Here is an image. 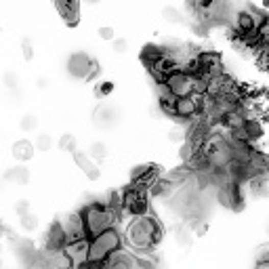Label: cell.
<instances>
[{
    "instance_id": "cell-3",
    "label": "cell",
    "mask_w": 269,
    "mask_h": 269,
    "mask_svg": "<svg viewBox=\"0 0 269 269\" xmlns=\"http://www.w3.org/2000/svg\"><path fill=\"white\" fill-rule=\"evenodd\" d=\"M116 250H120V234L114 227H110L88 240V261L103 263Z\"/></svg>"
},
{
    "instance_id": "cell-34",
    "label": "cell",
    "mask_w": 269,
    "mask_h": 269,
    "mask_svg": "<svg viewBox=\"0 0 269 269\" xmlns=\"http://www.w3.org/2000/svg\"><path fill=\"white\" fill-rule=\"evenodd\" d=\"M99 36L103 40H114V28H110V26H103L101 30H99Z\"/></svg>"
},
{
    "instance_id": "cell-23",
    "label": "cell",
    "mask_w": 269,
    "mask_h": 269,
    "mask_svg": "<svg viewBox=\"0 0 269 269\" xmlns=\"http://www.w3.org/2000/svg\"><path fill=\"white\" fill-rule=\"evenodd\" d=\"M195 152H198V148H195L189 139H185V141H183V145H181V150H179V156H181V160H183V162L187 164L189 160H191V156H193Z\"/></svg>"
},
{
    "instance_id": "cell-37",
    "label": "cell",
    "mask_w": 269,
    "mask_h": 269,
    "mask_svg": "<svg viewBox=\"0 0 269 269\" xmlns=\"http://www.w3.org/2000/svg\"><path fill=\"white\" fill-rule=\"evenodd\" d=\"M127 48H129V42L124 40V38L114 40V51H116V53H127Z\"/></svg>"
},
{
    "instance_id": "cell-33",
    "label": "cell",
    "mask_w": 269,
    "mask_h": 269,
    "mask_svg": "<svg viewBox=\"0 0 269 269\" xmlns=\"http://www.w3.org/2000/svg\"><path fill=\"white\" fill-rule=\"evenodd\" d=\"M257 261H269V244L257 248Z\"/></svg>"
},
{
    "instance_id": "cell-28",
    "label": "cell",
    "mask_w": 269,
    "mask_h": 269,
    "mask_svg": "<svg viewBox=\"0 0 269 269\" xmlns=\"http://www.w3.org/2000/svg\"><path fill=\"white\" fill-rule=\"evenodd\" d=\"M59 148L65 152H76V139H74V135H63L61 139H59Z\"/></svg>"
},
{
    "instance_id": "cell-41",
    "label": "cell",
    "mask_w": 269,
    "mask_h": 269,
    "mask_svg": "<svg viewBox=\"0 0 269 269\" xmlns=\"http://www.w3.org/2000/svg\"><path fill=\"white\" fill-rule=\"evenodd\" d=\"M38 86H40V88H46V78H40V80H38Z\"/></svg>"
},
{
    "instance_id": "cell-10",
    "label": "cell",
    "mask_w": 269,
    "mask_h": 269,
    "mask_svg": "<svg viewBox=\"0 0 269 269\" xmlns=\"http://www.w3.org/2000/svg\"><path fill=\"white\" fill-rule=\"evenodd\" d=\"M217 200L231 208V210H240L244 206V191H242V183H231L225 187H217Z\"/></svg>"
},
{
    "instance_id": "cell-16",
    "label": "cell",
    "mask_w": 269,
    "mask_h": 269,
    "mask_svg": "<svg viewBox=\"0 0 269 269\" xmlns=\"http://www.w3.org/2000/svg\"><path fill=\"white\" fill-rule=\"evenodd\" d=\"M248 189L255 198H267L269 195V179H267V173H261V175H255L248 179Z\"/></svg>"
},
{
    "instance_id": "cell-35",
    "label": "cell",
    "mask_w": 269,
    "mask_h": 269,
    "mask_svg": "<svg viewBox=\"0 0 269 269\" xmlns=\"http://www.w3.org/2000/svg\"><path fill=\"white\" fill-rule=\"evenodd\" d=\"M168 139L170 141H185L187 139V131H173V133H168Z\"/></svg>"
},
{
    "instance_id": "cell-13",
    "label": "cell",
    "mask_w": 269,
    "mask_h": 269,
    "mask_svg": "<svg viewBox=\"0 0 269 269\" xmlns=\"http://www.w3.org/2000/svg\"><path fill=\"white\" fill-rule=\"evenodd\" d=\"M61 229H63V236H65V244L67 242H78V240H86L88 238L80 214H69V217L63 221Z\"/></svg>"
},
{
    "instance_id": "cell-12",
    "label": "cell",
    "mask_w": 269,
    "mask_h": 269,
    "mask_svg": "<svg viewBox=\"0 0 269 269\" xmlns=\"http://www.w3.org/2000/svg\"><path fill=\"white\" fill-rule=\"evenodd\" d=\"M63 253L69 259L71 267L78 269L88 261V238L86 240H78V242H67L63 246Z\"/></svg>"
},
{
    "instance_id": "cell-27",
    "label": "cell",
    "mask_w": 269,
    "mask_h": 269,
    "mask_svg": "<svg viewBox=\"0 0 269 269\" xmlns=\"http://www.w3.org/2000/svg\"><path fill=\"white\" fill-rule=\"evenodd\" d=\"M21 227L26 231H34L36 227H38V219H36V214H32V212L23 214V217H21Z\"/></svg>"
},
{
    "instance_id": "cell-26",
    "label": "cell",
    "mask_w": 269,
    "mask_h": 269,
    "mask_svg": "<svg viewBox=\"0 0 269 269\" xmlns=\"http://www.w3.org/2000/svg\"><path fill=\"white\" fill-rule=\"evenodd\" d=\"M162 17H164L168 23H183V15L179 13L177 9H173V7L164 9V11H162Z\"/></svg>"
},
{
    "instance_id": "cell-2",
    "label": "cell",
    "mask_w": 269,
    "mask_h": 269,
    "mask_svg": "<svg viewBox=\"0 0 269 269\" xmlns=\"http://www.w3.org/2000/svg\"><path fill=\"white\" fill-rule=\"evenodd\" d=\"M80 217H82L88 238H93V236L101 234V231L114 227V221H116V214L110 210V206L105 202H91L82 210Z\"/></svg>"
},
{
    "instance_id": "cell-8",
    "label": "cell",
    "mask_w": 269,
    "mask_h": 269,
    "mask_svg": "<svg viewBox=\"0 0 269 269\" xmlns=\"http://www.w3.org/2000/svg\"><path fill=\"white\" fill-rule=\"evenodd\" d=\"M263 23H267L265 19V15L263 13H257L255 9H246V11H240L236 15V19H234V26H236V32L240 36H248V34H253L257 32Z\"/></svg>"
},
{
    "instance_id": "cell-32",
    "label": "cell",
    "mask_w": 269,
    "mask_h": 269,
    "mask_svg": "<svg viewBox=\"0 0 269 269\" xmlns=\"http://www.w3.org/2000/svg\"><path fill=\"white\" fill-rule=\"evenodd\" d=\"M3 80H5V84H7L9 88H15L17 84H19V78H17L15 71H7V74L3 76Z\"/></svg>"
},
{
    "instance_id": "cell-22",
    "label": "cell",
    "mask_w": 269,
    "mask_h": 269,
    "mask_svg": "<svg viewBox=\"0 0 269 269\" xmlns=\"http://www.w3.org/2000/svg\"><path fill=\"white\" fill-rule=\"evenodd\" d=\"M175 234H177V244H179V246H183V248L191 246V240H193V231H191L189 227H185V225H179V227L175 229Z\"/></svg>"
},
{
    "instance_id": "cell-20",
    "label": "cell",
    "mask_w": 269,
    "mask_h": 269,
    "mask_svg": "<svg viewBox=\"0 0 269 269\" xmlns=\"http://www.w3.org/2000/svg\"><path fill=\"white\" fill-rule=\"evenodd\" d=\"M5 181L9 183H15V185H26L30 181V173L26 166H15V168H9L5 173Z\"/></svg>"
},
{
    "instance_id": "cell-31",
    "label": "cell",
    "mask_w": 269,
    "mask_h": 269,
    "mask_svg": "<svg viewBox=\"0 0 269 269\" xmlns=\"http://www.w3.org/2000/svg\"><path fill=\"white\" fill-rule=\"evenodd\" d=\"M257 63H259V67H261L263 71H267V67H269V51H267V48H261V51H259Z\"/></svg>"
},
{
    "instance_id": "cell-17",
    "label": "cell",
    "mask_w": 269,
    "mask_h": 269,
    "mask_svg": "<svg viewBox=\"0 0 269 269\" xmlns=\"http://www.w3.org/2000/svg\"><path fill=\"white\" fill-rule=\"evenodd\" d=\"M74 160H76V164H78V168L88 177V179H99V168H97V164H95V160H91L86 154H82V152H74Z\"/></svg>"
},
{
    "instance_id": "cell-30",
    "label": "cell",
    "mask_w": 269,
    "mask_h": 269,
    "mask_svg": "<svg viewBox=\"0 0 269 269\" xmlns=\"http://www.w3.org/2000/svg\"><path fill=\"white\" fill-rule=\"evenodd\" d=\"M112 91H114V84H112V82H103V84H99V86L95 88V95H97V97H107Z\"/></svg>"
},
{
    "instance_id": "cell-4",
    "label": "cell",
    "mask_w": 269,
    "mask_h": 269,
    "mask_svg": "<svg viewBox=\"0 0 269 269\" xmlns=\"http://www.w3.org/2000/svg\"><path fill=\"white\" fill-rule=\"evenodd\" d=\"M120 206L124 212L133 214V217H141V214H145L150 204H148V191L141 189V187H127L120 195Z\"/></svg>"
},
{
    "instance_id": "cell-43",
    "label": "cell",
    "mask_w": 269,
    "mask_h": 269,
    "mask_svg": "<svg viewBox=\"0 0 269 269\" xmlns=\"http://www.w3.org/2000/svg\"><path fill=\"white\" fill-rule=\"evenodd\" d=\"M0 267H3V261H0Z\"/></svg>"
},
{
    "instance_id": "cell-6",
    "label": "cell",
    "mask_w": 269,
    "mask_h": 269,
    "mask_svg": "<svg viewBox=\"0 0 269 269\" xmlns=\"http://www.w3.org/2000/svg\"><path fill=\"white\" fill-rule=\"evenodd\" d=\"M166 86V91L175 97V99H181V97H189L193 93V76H189L187 71L183 69H177L173 71L170 76L164 78L162 82Z\"/></svg>"
},
{
    "instance_id": "cell-21",
    "label": "cell",
    "mask_w": 269,
    "mask_h": 269,
    "mask_svg": "<svg viewBox=\"0 0 269 269\" xmlns=\"http://www.w3.org/2000/svg\"><path fill=\"white\" fill-rule=\"evenodd\" d=\"M13 248H15V253L19 255V259H21L23 263H28V261L36 255V248H34V244H32L30 240H15V242H13Z\"/></svg>"
},
{
    "instance_id": "cell-39",
    "label": "cell",
    "mask_w": 269,
    "mask_h": 269,
    "mask_svg": "<svg viewBox=\"0 0 269 269\" xmlns=\"http://www.w3.org/2000/svg\"><path fill=\"white\" fill-rule=\"evenodd\" d=\"M78 269H105L103 267V263H95V261H86L82 267H78Z\"/></svg>"
},
{
    "instance_id": "cell-36",
    "label": "cell",
    "mask_w": 269,
    "mask_h": 269,
    "mask_svg": "<svg viewBox=\"0 0 269 269\" xmlns=\"http://www.w3.org/2000/svg\"><path fill=\"white\" fill-rule=\"evenodd\" d=\"M15 210H17V214H19V217H23V214H28V212H30V202H26V200L17 202Z\"/></svg>"
},
{
    "instance_id": "cell-7",
    "label": "cell",
    "mask_w": 269,
    "mask_h": 269,
    "mask_svg": "<svg viewBox=\"0 0 269 269\" xmlns=\"http://www.w3.org/2000/svg\"><path fill=\"white\" fill-rule=\"evenodd\" d=\"M202 114V95H189V97H181L175 101V112L173 116L179 118L181 122H191L193 118H198Z\"/></svg>"
},
{
    "instance_id": "cell-24",
    "label": "cell",
    "mask_w": 269,
    "mask_h": 269,
    "mask_svg": "<svg viewBox=\"0 0 269 269\" xmlns=\"http://www.w3.org/2000/svg\"><path fill=\"white\" fill-rule=\"evenodd\" d=\"M91 160H97V162H101V160H105L107 158V145L105 143H93L91 145V156H88Z\"/></svg>"
},
{
    "instance_id": "cell-42",
    "label": "cell",
    "mask_w": 269,
    "mask_h": 269,
    "mask_svg": "<svg viewBox=\"0 0 269 269\" xmlns=\"http://www.w3.org/2000/svg\"><path fill=\"white\" fill-rule=\"evenodd\" d=\"M86 3H88V5H95V3H99V0H86Z\"/></svg>"
},
{
    "instance_id": "cell-1",
    "label": "cell",
    "mask_w": 269,
    "mask_h": 269,
    "mask_svg": "<svg viewBox=\"0 0 269 269\" xmlns=\"http://www.w3.org/2000/svg\"><path fill=\"white\" fill-rule=\"evenodd\" d=\"M160 240H162V229L150 214L135 217L127 227V244L139 253H148Z\"/></svg>"
},
{
    "instance_id": "cell-9",
    "label": "cell",
    "mask_w": 269,
    "mask_h": 269,
    "mask_svg": "<svg viewBox=\"0 0 269 269\" xmlns=\"http://www.w3.org/2000/svg\"><path fill=\"white\" fill-rule=\"evenodd\" d=\"M105 269H150V263H143L139 257L131 255V253H122L116 250L114 255H110L103 261Z\"/></svg>"
},
{
    "instance_id": "cell-29",
    "label": "cell",
    "mask_w": 269,
    "mask_h": 269,
    "mask_svg": "<svg viewBox=\"0 0 269 269\" xmlns=\"http://www.w3.org/2000/svg\"><path fill=\"white\" fill-rule=\"evenodd\" d=\"M36 127H38V118L36 116H23L21 118V129L23 131H34Z\"/></svg>"
},
{
    "instance_id": "cell-14",
    "label": "cell",
    "mask_w": 269,
    "mask_h": 269,
    "mask_svg": "<svg viewBox=\"0 0 269 269\" xmlns=\"http://www.w3.org/2000/svg\"><path fill=\"white\" fill-rule=\"evenodd\" d=\"M120 122V110L114 105H99L95 110V124L99 129H114Z\"/></svg>"
},
{
    "instance_id": "cell-25",
    "label": "cell",
    "mask_w": 269,
    "mask_h": 269,
    "mask_svg": "<svg viewBox=\"0 0 269 269\" xmlns=\"http://www.w3.org/2000/svg\"><path fill=\"white\" fill-rule=\"evenodd\" d=\"M51 145H53V139H51V135H44V133L38 135L34 141V150H38V152H48Z\"/></svg>"
},
{
    "instance_id": "cell-40",
    "label": "cell",
    "mask_w": 269,
    "mask_h": 269,
    "mask_svg": "<svg viewBox=\"0 0 269 269\" xmlns=\"http://www.w3.org/2000/svg\"><path fill=\"white\" fill-rule=\"evenodd\" d=\"M255 269H269V261H257Z\"/></svg>"
},
{
    "instance_id": "cell-19",
    "label": "cell",
    "mask_w": 269,
    "mask_h": 269,
    "mask_svg": "<svg viewBox=\"0 0 269 269\" xmlns=\"http://www.w3.org/2000/svg\"><path fill=\"white\" fill-rule=\"evenodd\" d=\"M13 156H15L17 160H21V162H28V160L34 158V143L28 141V139L17 141L15 145H13Z\"/></svg>"
},
{
    "instance_id": "cell-38",
    "label": "cell",
    "mask_w": 269,
    "mask_h": 269,
    "mask_svg": "<svg viewBox=\"0 0 269 269\" xmlns=\"http://www.w3.org/2000/svg\"><path fill=\"white\" fill-rule=\"evenodd\" d=\"M21 48H23V57L30 61L34 53H32V44H30V40H28V38H23V40H21Z\"/></svg>"
},
{
    "instance_id": "cell-15",
    "label": "cell",
    "mask_w": 269,
    "mask_h": 269,
    "mask_svg": "<svg viewBox=\"0 0 269 269\" xmlns=\"http://www.w3.org/2000/svg\"><path fill=\"white\" fill-rule=\"evenodd\" d=\"M55 5L65 19V23L76 26L78 23V0H55Z\"/></svg>"
},
{
    "instance_id": "cell-5",
    "label": "cell",
    "mask_w": 269,
    "mask_h": 269,
    "mask_svg": "<svg viewBox=\"0 0 269 269\" xmlns=\"http://www.w3.org/2000/svg\"><path fill=\"white\" fill-rule=\"evenodd\" d=\"M97 63L86 55V53H71L67 59V71L78 80H91L97 74Z\"/></svg>"
},
{
    "instance_id": "cell-11",
    "label": "cell",
    "mask_w": 269,
    "mask_h": 269,
    "mask_svg": "<svg viewBox=\"0 0 269 269\" xmlns=\"http://www.w3.org/2000/svg\"><path fill=\"white\" fill-rule=\"evenodd\" d=\"M131 179H133V185L141 187V189H152V185L160 179V168L154 164H143L131 170Z\"/></svg>"
},
{
    "instance_id": "cell-18",
    "label": "cell",
    "mask_w": 269,
    "mask_h": 269,
    "mask_svg": "<svg viewBox=\"0 0 269 269\" xmlns=\"http://www.w3.org/2000/svg\"><path fill=\"white\" fill-rule=\"evenodd\" d=\"M65 246V236L61 225H53L46 234V250H63Z\"/></svg>"
}]
</instances>
